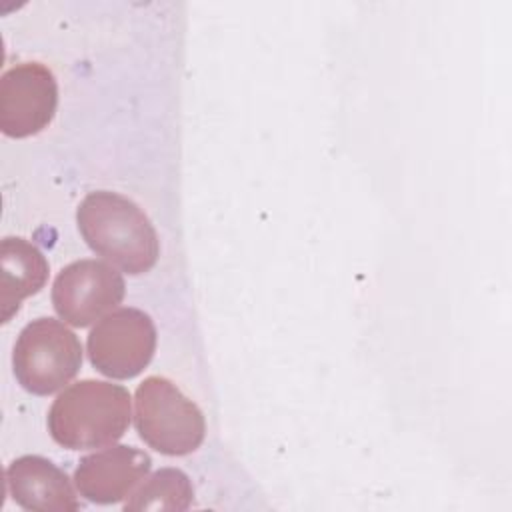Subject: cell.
Here are the masks:
<instances>
[{
	"label": "cell",
	"instance_id": "7",
	"mask_svg": "<svg viewBox=\"0 0 512 512\" xmlns=\"http://www.w3.org/2000/svg\"><path fill=\"white\" fill-rule=\"evenodd\" d=\"M58 84L40 62H20L0 80V130L10 138L42 132L56 114Z\"/></svg>",
	"mask_w": 512,
	"mask_h": 512
},
{
	"label": "cell",
	"instance_id": "2",
	"mask_svg": "<svg viewBox=\"0 0 512 512\" xmlns=\"http://www.w3.org/2000/svg\"><path fill=\"white\" fill-rule=\"evenodd\" d=\"M128 426L130 392L106 380H80L68 386L48 410V432L68 450L110 446Z\"/></svg>",
	"mask_w": 512,
	"mask_h": 512
},
{
	"label": "cell",
	"instance_id": "5",
	"mask_svg": "<svg viewBox=\"0 0 512 512\" xmlns=\"http://www.w3.org/2000/svg\"><path fill=\"white\" fill-rule=\"evenodd\" d=\"M86 350L100 374L114 380L134 378L154 356L156 326L138 308H116L90 330Z\"/></svg>",
	"mask_w": 512,
	"mask_h": 512
},
{
	"label": "cell",
	"instance_id": "1",
	"mask_svg": "<svg viewBox=\"0 0 512 512\" xmlns=\"http://www.w3.org/2000/svg\"><path fill=\"white\" fill-rule=\"evenodd\" d=\"M78 230L88 248L130 276L152 270L160 240L144 210L130 198L96 190L76 210Z\"/></svg>",
	"mask_w": 512,
	"mask_h": 512
},
{
	"label": "cell",
	"instance_id": "11",
	"mask_svg": "<svg viewBox=\"0 0 512 512\" xmlns=\"http://www.w3.org/2000/svg\"><path fill=\"white\" fill-rule=\"evenodd\" d=\"M194 500V486L178 468H160L144 482L130 492V498L124 502V510H188Z\"/></svg>",
	"mask_w": 512,
	"mask_h": 512
},
{
	"label": "cell",
	"instance_id": "10",
	"mask_svg": "<svg viewBox=\"0 0 512 512\" xmlns=\"http://www.w3.org/2000/svg\"><path fill=\"white\" fill-rule=\"evenodd\" d=\"M48 280V262L32 242L8 236L0 246V310L8 322L22 300L40 292Z\"/></svg>",
	"mask_w": 512,
	"mask_h": 512
},
{
	"label": "cell",
	"instance_id": "3",
	"mask_svg": "<svg viewBox=\"0 0 512 512\" xmlns=\"http://www.w3.org/2000/svg\"><path fill=\"white\" fill-rule=\"evenodd\" d=\"M134 426L138 436L164 456L192 454L206 436V420L198 404L164 376H148L138 384Z\"/></svg>",
	"mask_w": 512,
	"mask_h": 512
},
{
	"label": "cell",
	"instance_id": "8",
	"mask_svg": "<svg viewBox=\"0 0 512 512\" xmlns=\"http://www.w3.org/2000/svg\"><path fill=\"white\" fill-rule=\"evenodd\" d=\"M152 458L128 444H110L80 458L74 484L80 496L94 504H116L148 476Z\"/></svg>",
	"mask_w": 512,
	"mask_h": 512
},
{
	"label": "cell",
	"instance_id": "9",
	"mask_svg": "<svg viewBox=\"0 0 512 512\" xmlns=\"http://www.w3.org/2000/svg\"><path fill=\"white\" fill-rule=\"evenodd\" d=\"M6 484L12 500L24 510L76 512L80 502L68 474L52 460L26 454L6 468Z\"/></svg>",
	"mask_w": 512,
	"mask_h": 512
},
{
	"label": "cell",
	"instance_id": "6",
	"mask_svg": "<svg viewBox=\"0 0 512 512\" xmlns=\"http://www.w3.org/2000/svg\"><path fill=\"white\" fill-rule=\"evenodd\" d=\"M122 274L94 258L64 266L52 284V304L60 320L74 328H86L110 314L124 298Z\"/></svg>",
	"mask_w": 512,
	"mask_h": 512
},
{
	"label": "cell",
	"instance_id": "4",
	"mask_svg": "<svg viewBox=\"0 0 512 512\" xmlns=\"http://www.w3.org/2000/svg\"><path fill=\"white\" fill-rule=\"evenodd\" d=\"M82 366L78 336L50 316L28 322L14 344L12 368L18 384L36 396H48L64 388Z\"/></svg>",
	"mask_w": 512,
	"mask_h": 512
}]
</instances>
